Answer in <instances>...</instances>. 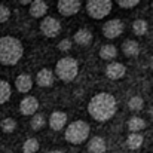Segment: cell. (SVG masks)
<instances>
[{"label":"cell","mask_w":153,"mask_h":153,"mask_svg":"<svg viewBox=\"0 0 153 153\" xmlns=\"http://www.w3.org/2000/svg\"><path fill=\"white\" fill-rule=\"evenodd\" d=\"M117 111L116 98L108 92H98L88 102V113L97 122L110 120Z\"/></svg>","instance_id":"1"},{"label":"cell","mask_w":153,"mask_h":153,"mask_svg":"<svg viewBox=\"0 0 153 153\" xmlns=\"http://www.w3.org/2000/svg\"><path fill=\"white\" fill-rule=\"evenodd\" d=\"M45 123H46L45 116H43V114L36 113V114H33V117H31L30 126H31V129H33V131H39V129H42V128L45 126Z\"/></svg>","instance_id":"25"},{"label":"cell","mask_w":153,"mask_h":153,"mask_svg":"<svg viewBox=\"0 0 153 153\" xmlns=\"http://www.w3.org/2000/svg\"><path fill=\"white\" fill-rule=\"evenodd\" d=\"M89 132H91L89 123H86L85 120H74V122L68 123L64 137L71 144H80L88 140Z\"/></svg>","instance_id":"4"},{"label":"cell","mask_w":153,"mask_h":153,"mask_svg":"<svg viewBox=\"0 0 153 153\" xmlns=\"http://www.w3.org/2000/svg\"><path fill=\"white\" fill-rule=\"evenodd\" d=\"M117 55V49L114 45H104L100 49V56L102 59H113Z\"/></svg>","instance_id":"22"},{"label":"cell","mask_w":153,"mask_h":153,"mask_svg":"<svg viewBox=\"0 0 153 153\" xmlns=\"http://www.w3.org/2000/svg\"><path fill=\"white\" fill-rule=\"evenodd\" d=\"M24 55V46L19 39L13 36L0 37V64L15 65Z\"/></svg>","instance_id":"2"},{"label":"cell","mask_w":153,"mask_h":153,"mask_svg":"<svg viewBox=\"0 0 153 153\" xmlns=\"http://www.w3.org/2000/svg\"><path fill=\"white\" fill-rule=\"evenodd\" d=\"M147 28L149 25H147V21L144 19H135L132 22V31L135 36H144L147 33Z\"/></svg>","instance_id":"21"},{"label":"cell","mask_w":153,"mask_h":153,"mask_svg":"<svg viewBox=\"0 0 153 153\" xmlns=\"http://www.w3.org/2000/svg\"><path fill=\"white\" fill-rule=\"evenodd\" d=\"M10 95H12V88H10L9 82L0 79V105L9 101Z\"/></svg>","instance_id":"20"},{"label":"cell","mask_w":153,"mask_h":153,"mask_svg":"<svg viewBox=\"0 0 153 153\" xmlns=\"http://www.w3.org/2000/svg\"><path fill=\"white\" fill-rule=\"evenodd\" d=\"M73 40H74L77 45H80V46H86V45H89V43L92 42V33H91L88 28H79V30L74 33Z\"/></svg>","instance_id":"16"},{"label":"cell","mask_w":153,"mask_h":153,"mask_svg":"<svg viewBox=\"0 0 153 153\" xmlns=\"http://www.w3.org/2000/svg\"><path fill=\"white\" fill-rule=\"evenodd\" d=\"M143 143H144V137L140 135L138 132H132V134H129L128 138H126V146H128V149H131V150L140 149V147L143 146Z\"/></svg>","instance_id":"19"},{"label":"cell","mask_w":153,"mask_h":153,"mask_svg":"<svg viewBox=\"0 0 153 153\" xmlns=\"http://www.w3.org/2000/svg\"><path fill=\"white\" fill-rule=\"evenodd\" d=\"M111 6L110 0H89L86 1V12L94 19H102L111 12Z\"/></svg>","instance_id":"5"},{"label":"cell","mask_w":153,"mask_h":153,"mask_svg":"<svg viewBox=\"0 0 153 153\" xmlns=\"http://www.w3.org/2000/svg\"><path fill=\"white\" fill-rule=\"evenodd\" d=\"M128 107H129L132 111H140V110L144 107V100H143L140 95H134V97L129 98Z\"/></svg>","instance_id":"26"},{"label":"cell","mask_w":153,"mask_h":153,"mask_svg":"<svg viewBox=\"0 0 153 153\" xmlns=\"http://www.w3.org/2000/svg\"><path fill=\"white\" fill-rule=\"evenodd\" d=\"M107 144L102 137H92L88 143V152L89 153H105Z\"/></svg>","instance_id":"17"},{"label":"cell","mask_w":153,"mask_h":153,"mask_svg":"<svg viewBox=\"0 0 153 153\" xmlns=\"http://www.w3.org/2000/svg\"><path fill=\"white\" fill-rule=\"evenodd\" d=\"M0 128H1L3 132L10 134L16 129V120L13 117H4V119L0 120Z\"/></svg>","instance_id":"23"},{"label":"cell","mask_w":153,"mask_h":153,"mask_svg":"<svg viewBox=\"0 0 153 153\" xmlns=\"http://www.w3.org/2000/svg\"><path fill=\"white\" fill-rule=\"evenodd\" d=\"M40 149V144L36 138H27L22 144V152L24 153H36Z\"/></svg>","instance_id":"24"},{"label":"cell","mask_w":153,"mask_h":153,"mask_svg":"<svg viewBox=\"0 0 153 153\" xmlns=\"http://www.w3.org/2000/svg\"><path fill=\"white\" fill-rule=\"evenodd\" d=\"M15 88H16V91L21 92V94L30 92L31 88H33L31 74H28V73H21V74H18L16 79H15Z\"/></svg>","instance_id":"10"},{"label":"cell","mask_w":153,"mask_h":153,"mask_svg":"<svg viewBox=\"0 0 153 153\" xmlns=\"http://www.w3.org/2000/svg\"><path fill=\"white\" fill-rule=\"evenodd\" d=\"M48 12V3L43 0H34L30 3V15L33 18H45Z\"/></svg>","instance_id":"14"},{"label":"cell","mask_w":153,"mask_h":153,"mask_svg":"<svg viewBox=\"0 0 153 153\" xmlns=\"http://www.w3.org/2000/svg\"><path fill=\"white\" fill-rule=\"evenodd\" d=\"M80 6L82 3L79 0H59L56 3V9L61 15L64 16H71V15H76L79 10H80Z\"/></svg>","instance_id":"8"},{"label":"cell","mask_w":153,"mask_h":153,"mask_svg":"<svg viewBox=\"0 0 153 153\" xmlns=\"http://www.w3.org/2000/svg\"><path fill=\"white\" fill-rule=\"evenodd\" d=\"M53 79H55V76L51 68H42L36 74V82L40 88H51L53 85Z\"/></svg>","instance_id":"13"},{"label":"cell","mask_w":153,"mask_h":153,"mask_svg":"<svg viewBox=\"0 0 153 153\" xmlns=\"http://www.w3.org/2000/svg\"><path fill=\"white\" fill-rule=\"evenodd\" d=\"M30 3H31V1H28V0H21V1H19V4H30Z\"/></svg>","instance_id":"30"},{"label":"cell","mask_w":153,"mask_h":153,"mask_svg":"<svg viewBox=\"0 0 153 153\" xmlns=\"http://www.w3.org/2000/svg\"><path fill=\"white\" fill-rule=\"evenodd\" d=\"M122 52L125 53V56L128 58H134V56H138L140 53V45L137 40H132V39H128L122 43Z\"/></svg>","instance_id":"15"},{"label":"cell","mask_w":153,"mask_h":153,"mask_svg":"<svg viewBox=\"0 0 153 153\" xmlns=\"http://www.w3.org/2000/svg\"><path fill=\"white\" fill-rule=\"evenodd\" d=\"M10 18V9L6 4H0V24L6 22Z\"/></svg>","instance_id":"28"},{"label":"cell","mask_w":153,"mask_h":153,"mask_svg":"<svg viewBox=\"0 0 153 153\" xmlns=\"http://www.w3.org/2000/svg\"><path fill=\"white\" fill-rule=\"evenodd\" d=\"M58 49L61 52H67L71 49V40L70 39H62V40H59V43H58Z\"/></svg>","instance_id":"29"},{"label":"cell","mask_w":153,"mask_h":153,"mask_svg":"<svg viewBox=\"0 0 153 153\" xmlns=\"http://www.w3.org/2000/svg\"><path fill=\"white\" fill-rule=\"evenodd\" d=\"M116 4H119V7L122 9H132L137 4H140V1L138 0H117Z\"/></svg>","instance_id":"27"},{"label":"cell","mask_w":153,"mask_h":153,"mask_svg":"<svg viewBox=\"0 0 153 153\" xmlns=\"http://www.w3.org/2000/svg\"><path fill=\"white\" fill-rule=\"evenodd\" d=\"M49 126L53 131H61L65 125H67V114L61 110H55L52 111L51 116H49Z\"/></svg>","instance_id":"12"},{"label":"cell","mask_w":153,"mask_h":153,"mask_svg":"<svg viewBox=\"0 0 153 153\" xmlns=\"http://www.w3.org/2000/svg\"><path fill=\"white\" fill-rule=\"evenodd\" d=\"M37 108H39V100L36 97H33V95H28V97L22 98L21 102H19V111L24 116L36 114Z\"/></svg>","instance_id":"9"},{"label":"cell","mask_w":153,"mask_h":153,"mask_svg":"<svg viewBox=\"0 0 153 153\" xmlns=\"http://www.w3.org/2000/svg\"><path fill=\"white\" fill-rule=\"evenodd\" d=\"M123 22L117 18L114 19H108L104 25H102V34L107 39H116L123 33Z\"/></svg>","instance_id":"7"},{"label":"cell","mask_w":153,"mask_h":153,"mask_svg":"<svg viewBox=\"0 0 153 153\" xmlns=\"http://www.w3.org/2000/svg\"><path fill=\"white\" fill-rule=\"evenodd\" d=\"M77 73H79V62L73 56H64L58 59V62L55 64V74L58 76L59 80L65 83L73 82Z\"/></svg>","instance_id":"3"},{"label":"cell","mask_w":153,"mask_h":153,"mask_svg":"<svg viewBox=\"0 0 153 153\" xmlns=\"http://www.w3.org/2000/svg\"><path fill=\"white\" fill-rule=\"evenodd\" d=\"M126 126H128V129L131 132H140L141 129L146 128V120L141 119V117H138V116H132V117L128 119Z\"/></svg>","instance_id":"18"},{"label":"cell","mask_w":153,"mask_h":153,"mask_svg":"<svg viewBox=\"0 0 153 153\" xmlns=\"http://www.w3.org/2000/svg\"><path fill=\"white\" fill-rule=\"evenodd\" d=\"M126 73V67L122 62H110L105 67V76L111 80H119L125 76Z\"/></svg>","instance_id":"11"},{"label":"cell","mask_w":153,"mask_h":153,"mask_svg":"<svg viewBox=\"0 0 153 153\" xmlns=\"http://www.w3.org/2000/svg\"><path fill=\"white\" fill-rule=\"evenodd\" d=\"M48 153H64V152H61V150H51V152H48Z\"/></svg>","instance_id":"31"},{"label":"cell","mask_w":153,"mask_h":153,"mask_svg":"<svg viewBox=\"0 0 153 153\" xmlns=\"http://www.w3.org/2000/svg\"><path fill=\"white\" fill-rule=\"evenodd\" d=\"M40 31L43 36L52 39L61 33V22L55 19L53 16H45L40 21Z\"/></svg>","instance_id":"6"}]
</instances>
